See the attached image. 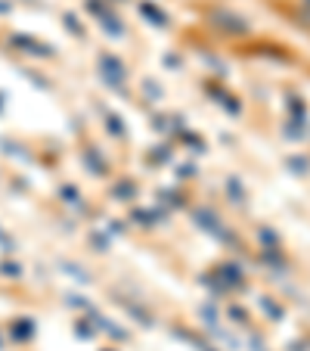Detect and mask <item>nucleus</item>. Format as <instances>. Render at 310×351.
Returning <instances> with one entry per match:
<instances>
[{
  "label": "nucleus",
  "mask_w": 310,
  "mask_h": 351,
  "mask_svg": "<svg viewBox=\"0 0 310 351\" xmlns=\"http://www.w3.org/2000/svg\"><path fill=\"white\" fill-rule=\"evenodd\" d=\"M208 19H211V25H218L220 32H227V34H245L248 32V25H245L239 16H233L230 10H214Z\"/></svg>",
  "instance_id": "nucleus-1"
}]
</instances>
